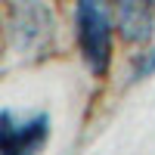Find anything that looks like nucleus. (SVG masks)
Segmentation results:
<instances>
[{
  "label": "nucleus",
  "mask_w": 155,
  "mask_h": 155,
  "mask_svg": "<svg viewBox=\"0 0 155 155\" xmlns=\"http://www.w3.org/2000/svg\"><path fill=\"white\" fill-rule=\"evenodd\" d=\"M47 134H50V121L44 115L28 121H16L12 112H3L0 118V155H37L47 143Z\"/></svg>",
  "instance_id": "obj_2"
},
{
  "label": "nucleus",
  "mask_w": 155,
  "mask_h": 155,
  "mask_svg": "<svg viewBox=\"0 0 155 155\" xmlns=\"http://www.w3.org/2000/svg\"><path fill=\"white\" fill-rule=\"evenodd\" d=\"M152 71H155V50H152V53H149L143 62H140V71H137V74L143 78V74H152Z\"/></svg>",
  "instance_id": "obj_4"
},
{
  "label": "nucleus",
  "mask_w": 155,
  "mask_h": 155,
  "mask_svg": "<svg viewBox=\"0 0 155 155\" xmlns=\"http://www.w3.org/2000/svg\"><path fill=\"white\" fill-rule=\"evenodd\" d=\"M115 28L127 44H140L152 34V16H155V0H115Z\"/></svg>",
  "instance_id": "obj_3"
},
{
  "label": "nucleus",
  "mask_w": 155,
  "mask_h": 155,
  "mask_svg": "<svg viewBox=\"0 0 155 155\" xmlns=\"http://www.w3.org/2000/svg\"><path fill=\"white\" fill-rule=\"evenodd\" d=\"M112 28L115 12L109 0H78V44L87 68L96 78L106 74L112 62Z\"/></svg>",
  "instance_id": "obj_1"
}]
</instances>
